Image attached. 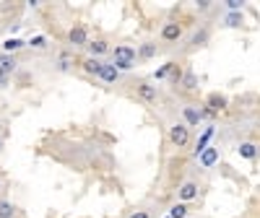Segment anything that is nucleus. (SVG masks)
I'll return each mask as SVG.
<instances>
[{"label": "nucleus", "instance_id": "1", "mask_svg": "<svg viewBox=\"0 0 260 218\" xmlns=\"http://www.w3.org/2000/svg\"><path fill=\"white\" fill-rule=\"evenodd\" d=\"M190 138H192V130H190L182 120H180V122H172V125L167 127V140H169L172 148H177V151L187 148V146H190Z\"/></svg>", "mask_w": 260, "mask_h": 218}, {"label": "nucleus", "instance_id": "2", "mask_svg": "<svg viewBox=\"0 0 260 218\" xmlns=\"http://www.w3.org/2000/svg\"><path fill=\"white\" fill-rule=\"evenodd\" d=\"M185 37V26L180 24L177 18H169L161 24V31H159V39L167 42V45H177V42Z\"/></svg>", "mask_w": 260, "mask_h": 218}, {"label": "nucleus", "instance_id": "3", "mask_svg": "<svg viewBox=\"0 0 260 218\" xmlns=\"http://www.w3.org/2000/svg\"><path fill=\"white\" fill-rule=\"evenodd\" d=\"M175 195H177V203H195L201 198V185H198V179H185V182H180L177 185V190H175Z\"/></svg>", "mask_w": 260, "mask_h": 218}, {"label": "nucleus", "instance_id": "4", "mask_svg": "<svg viewBox=\"0 0 260 218\" xmlns=\"http://www.w3.org/2000/svg\"><path fill=\"white\" fill-rule=\"evenodd\" d=\"M211 42V26L208 24H201L198 29L192 31V37L187 39V45H185V52H195V50H201V47H206Z\"/></svg>", "mask_w": 260, "mask_h": 218}, {"label": "nucleus", "instance_id": "5", "mask_svg": "<svg viewBox=\"0 0 260 218\" xmlns=\"http://www.w3.org/2000/svg\"><path fill=\"white\" fill-rule=\"evenodd\" d=\"M195 161H198V166H201V171H211L216 164H219L221 161V148L219 146H208L206 151H203V154L198 156V159H195Z\"/></svg>", "mask_w": 260, "mask_h": 218}, {"label": "nucleus", "instance_id": "6", "mask_svg": "<svg viewBox=\"0 0 260 218\" xmlns=\"http://www.w3.org/2000/svg\"><path fill=\"white\" fill-rule=\"evenodd\" d=\"M136 96H138L141 101H146V104H156V99H159V86H156L154 81H138V83H136Z\"/></svg>", "mask_w": 260, "mask_h": 218}, {"label": "nucleus", "instance_id": "7", "mask_svg": "<svg viewBox=\"0 0 260 218\" xmlns=\"http://www.w3.org/2000/svg\"><path fill=\"white\" fill-rule=\"evenodd\" d=\"M89 42H91V37H89V29H86L83 24H73L68 29V45H73V47H89Z\"/></svg>", "mask_w": 260, "mask_h": 218}, {"label": "nucleus", "instance_id": "8", "mask_svg": "<svg viewBox=\"0 0 260 218\" xmlns=\"http://www.w3.org/2000/svg\"><path fill=\"white\" fill-rule=\"evenodd\" d=\"M182 122L192 130V127H201L203 125V115H201V106L195 104H185L182 106Z\"/></svg>", "mask_w": 260, "mask_h": 218}, {"label": "nucleus", "instance_id": "9", "mask_svg": "<svg viewBox=\"0 0 260 218\" xmlns=\"http://www.w3.org/2000/svg\"><path fill=\"white\" fill-rule=\"evenodd\" d=\"M213 135H216V125H206L203 133L198 135V140H195V148H192V156H195V159H198L203 151L211 146V138H213Z\"/></svg>", "mask_w": 260, "mask_h": 218}, {"label": "nucleus", "instance_id": "10", "mask_svg": "<svg viewBox=\"0 0 260 218\" xmlns=\"http://www.w3.org/2000/svg\"><path fill=\"white\" fill-rule=\"evenodd\" d=\"M86 50H89V57H104V55H112V45H110V42H107L104 37H96V39H91L89 42V47H86Z\"/></svg>", "mask_w": 260, "mask_h": 218}, {"label": "nucleus", "instance_id": "11", "mask_svg": "<svg viewBox=\"0 0 260 218\" xmlns=\"http://www.w3.org/2000/svg\"><path fill=\"white\" fill-rule=\"evenodd\" d=\"M78 68H81V73H86V76L99 78V73H102V68H104V60H99V57H89V55H86V57L78 62Z\"/></svg>", "mask_w": 260, "mask_h": 218}, {"label": "nucleus", "instance_id": "12", "mask_svg": "<svg viewBox=\"0 0 260 218\" xmlns=\"http://www.w3.org/2000/svg\"><path fill=\"white\" fill-rule=\"evenodd\" d=\"M237 156L245 159V161H255L260 156V146L252 143V140H242V143H237Z\"/></svg>", "mask_w": 260, "mask_h": 218}, {"label": "nucleus", "instance_id": "13", "mask_svg": "<svg viewBox=\"0 0 260 218\" xmlns=\"http://www.w3.org/2000/svg\"><path fill=\"white\" fill-rule=\"evenodd\" d=\"M206 106L211 109V112L219 115V112H224V109L229 106V96H226V94H219V91H213V94L206 96Z\"/></svg>", "mask_w": 260, "mask_h": 218}, {"label": "nucleus", "instance_id": "14", "mask_svg": "<svg viewBox=\"0 0 260 218\" xmlns=\"http://www.w3.org/2000/svg\"><path fill=\"white\" fill-rule=\"evenodd\" d=\"M18 60H16V55H6V52H0V76H6V78H11L13 73H18Z\"/></svg>", "mask_w": 260, "mask_h": 218}, {"label": "nucleus", "instance_id": "15", "mask_svg": "<svg viewBox=\"0 0 260 218\" xmlns=\"http://www.w3.org/2000/svg\"><path fill=\"white\" fill-rule=\"evenodd\" d=\"M136 52H138V60H154L161 50H159V45L154 39H146V42H141V45L136 47Z\"/></svg>", "mask_w": 260, "mask_h": 218}, {"label": "nucleus", "instance_id": "16", "mask_svg": "<svg viewBox=\"0 0 260 218\" xmlns=\"http://www.w3.org/2000/svg\"><path fill=\"white\" fill-rule=\"evenodd\" d=\"M198 86H201V78L195 76V70H192V68H185L182 81H180V89L187 91V94H192V91H198Z\"/></svg>", "mask_w": 260, "mask_h": 218}, {"label": "nucleus", "instance_id": "17", "mask_svg": "<svg viewBox=\"0 0 260 218\" xmlns=\"http://www.w3.org/2000/svg\"><path fill=\"white\" fill-rule=\"evenodd\" d=\"M112 60H138V52L133 45H115L112 47Z\"/></svg>", "mask_w": 260, "mask_h": 218}, {"label": "nucleus", "instance_id": "18", "mask_svg": "<svg viewBox=\"0 0 260 218\" xmlns=\"http://www.w3.org/2000/svg\"><path fill=\"white\" fill-rule=\"evenodd\" d=\"M99 81L107 83V86H115V83L120 81V70L115 68L112 62H104V68H102V73H99Z\"/></svg>", "mask_w": 260, "mask_h": 218}, {"label": "nucleus", "instance_id": "19", "mask_svg": "<svg viewBox=\"0 0 260 218\" xmlns=\"http://www.w3.org/2000/svg\"><path fill=\"white\" fill-rule=\"evenodd\" d=\"M55 70L57 73H71L73 70V55L71 52H60L55 60Z\"/></svg>", "mask_w": 260, "mask_h": 218}, {"label": "nucleus", "instance_id": "20", "mask_svg": "<svg viewBox=\"0 0 260 218\" xmlns=\"http://www.w3.org/2000/svg\"><path fill=\"white\" fill-rule=\"evenodd\" d=\"M175 62H177V60H167V62L161 65L159 70H154L151 81H154V83H156V81H169V76H172V68H175Z\"/></svg>", "mask_w": 260, "mask_h": 218}, {"label": "nucleus", "instance_id": "21", "mask_svg": "<svg viewBox=\"0 0 260 218\" xmlns=\"http://www.w3.org/2000/svg\"><path fill=\"white\" fill-rule=\"evenodd\" d=\"M0 47H3V52H6V55H13V52H18L21 47H26V42H24V39H16V37H13V39L8 37Z\"/></svg>", "mask_w": 260, "mask_h": 218}, {"label": "nucleus", "instance_id": "22", "mask_svg": "<svg viewBox=\"0 0 260 218\" xmlns=\"http://www.w3.org/2000/svg\"><path fill=\"white\" fill-rule=\"evenodd\" d=\"M16 215H18L16 205L11 200H6V198H0V218H16Z\"/></svg>", "mask_w": 260, "mask_h": 218}, {"label": "nucleus", "instance_id": "23", "mask_svg": "<svg viewBox=\"0 0 260 218\" xmlns=\"http://www.w3.org/2000/svg\"><path fill=\"white\" fill-rule=\"evenodd\" d=\"M169 218H190V208H187L185 203L169 205Z\"/></svg>", "mask_w": 260, "mask_h": 218}, {"label": "nucleus", "instance_id": "24", "mask_svg": "<svg viewBox=\"0 0 260 218\" xmlns=\"http://www.w3.org/2000/svg\"><path fill=\"white\" fill-rule=\"evenodd\" d=\"M245 24V16L242 13H226V18H224V26H229V29H237V26H242Z\"/></svg>", "mask_w": 260, "mask_h": 218}, {"label": "nucleus", "instance_id": "25", "mask_svg": "<svg viewBox=\"0 0 260 218\" xmlns=\"http://www.w3.org/2000/svg\"><path fill=\"white\" fill-rule=\"evenodd\" d=\"M182 73H185V68H182L180 62H175V68H172V76H169V83L175 86V89H177L180 81H182Z\"/></svg>", "mask_w": 260, "mask_h": 218}, {"label": "nucleus", "instance_id": "26", "mask_svg": "<svg viewBox=\"0 0 260 218\" xmlns=\"http://www.w3.org/2000/svg\"><path fill=\"white\" fill-rule=\"evenodd\" d=\"M110 62L115 65L120 73H127V70H133V68H136V62H133V60H110Z\"/></svg>", "mask_w": 260, "mask_h": 218}, {"label": "nucleus", "instance_id": "27", "mask_svg": "<svg viewBox=\"0 0 260 218\" xmlns=\"http://www.w3.org/2000/svg\"><path fill=\"white\" fill-rule=\"evenodd\" d=\"M26 47H31V50H45V47H47V39H45V37H31V39L26 42Z\"/></svg>", "mask_w": 260, "mask_h": 218}, {"label": "nucleus", "instance_id": "28", "mask_svg": "<svg viewBox=\"0 0 260 218\" xmlns=\"http://www.w3.org/2000/svg\"><path fill=\"white\" fill-rule=\"evenodd\" d=\"M127 218H154V213L146 210V208H141V210H130V213H127Z\"/></svg>", "mask_w": 260, "mask_h": 218}, {"label": "nucleus", "instance_id": "29", "mask_svg": "<svg viewBox=\"0 0 260 218\" xmlns=\"http://www.w3.org/2000/svg\"><path fill=\"white\" fill-rule=\"evenodd\" d=\"M195 8H198L201 13H208L213 8V0H201V3H195Z\"/></svg>", "mask_w": 260, "mask_h": 218}, {"label": "nucleus", "instance_id": "30", "mask_svg": "<svg viewBox=\"0 0 260 218\" xmlns=\"http://www.w3.org/2000/svg\"><path fill=\"white\" fill-rule=\"evenodd\" d=\"M11 86V78H6V76H0V91H6Z\"/></svg>", "mask_w": 260, "mask_h": 218}, {"label": "nucleus", "instance_id": "31", "mask_svg": "<svg viewBox=\"0 0 260 218\" xmlns=\"http://www.w3.org/2000/svg\"><path fill=\"white\" fill-rule=\"evenodd\" d=\"M0 198H3V179H0Z\"/></svg>", "mask_w": 260, "mask_h": 218}, {"label": "nucleus", "instance_id": "32", "mask_svg": "<svg viewBox=\"0 0 260 218\" xmlns=\"http://www.w3.org/2000/svg\"><path fill=\"white\" fill-rule=\"evenodd\" d=\"M0 148H3V138H0Z\"/></svg>", "mask_w": 260, "mask_h": 218}, {"label": "nucleus", "instance_id": "33", "mask_svg": "<svg viewBox=\"0 0 260 218\" xmlns=\"http://www.w3.org/2000/svg\"><path fill=\"white\" fill-rule=\"evenodd\" d=\"M167 218H169V215H167Z\"/></svg>", "mask_w": 260, "mask_h": 218}]
</instances>
